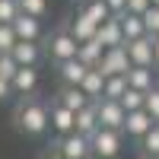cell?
Instances as JSON below:
<instances>
[{"label": "cell", "mask_w": 159, "mask_h": 159, "mask_svg": "<svg viewBox=\"0 0 159 159\" xmlns=\"http://www.w3.org/2000/svg\"><path fill=\"white\" fill-rule=\"evenodd\" d=\"M10 54H13V61H16L19 67H35V64L42 61V48H38V42H16Z\"/></svg>", "instance_id": "5bb4252c"}, {"label": "cell", "mask_w": 159, "mask_h": 159, "mask_svg": "<svg viewBox=\"0 0 159 159\" xmlns=\"http://www.w3.org/2000/svg\"><path fill=\"white\" fill-rule=\"evenodd\" d=\"M80 3H89V0H80Z\"/></svg>", "instance_id": "8d00e7d4"}, {"label": "cell", "mask_w": 159, "mask_h": 159, "mask_svg": "<svg viewBox=\"0 0 159 159\" xmlns=\"http://www.w3.org/2000/svg\"><path fill=\"white\" fill-rule=\"evenodd\" d=\"M13 32H16L19 42H38V38H42V19L29 16V13H19V16L13 19Z\"/></svg>", "instance_id": "30bf717a"}, {"label": "cell", "mask_w": 159, "mask_h": 159, "mask_svg": "<svg viewBox=\"0 0 159 159\" xmlns=\"http://www.w3.org/2000/svg\"><path fill=\"white\" fill-rule=\"evenodd\" d=\"M153 38L156 35H140L134 42H124V51L134 67H153Z\"/></svg>", "instance_id": "ba28073f"}, {"label": "cell", "mask_w": 159, "mask_h": 159, "mask_svg": "<svg viewBox=\"0 0 159 159\" xmlns=\"http://www.w3.org/2000/svg\"><path fill=\"white\" fill-rule=\"evenodd\" d=\"M127 89V76L124 73H115V76H105V89H102V99H121Z\"/></svg>", "instance_id": "7402d4cb"}, {"label": "cell", "mask_w": 159, "mask_h": 159, "mask_svg": "<svg viewBox=\"0 0 159 159\" xmlns=\"http://www.w3.org/2000/svg\"><path fill=\"white\" fill-rule=\"evenodd\" d=\"M13 96V86H10V80H3V76H0V102H7Z\"/></svg>", "instance_id": "d6a6232c"}, {"label": "cell", "mask_w": 159, "mask_h": 159, "mask_svg": "<svg viewBox=\"0 0 159 159\" xmlns=\"http://www.w3.org/2000/svg\"><path fill=\"white\" fill-rule=\"evenodd\" d=\"M96 108H99V124H102V127H108V130H124L127 111L121 108V102H115V99H99Z\"/></svg>", "instance_id": "8992f818"}, {"label": "cell", "mask_w": 159, "mask_h": 159, "mask_svg": "<svg viewBox=\"0 0 159 159\" xmlns=\"http://www.w3.org/2000/svg\"><path fill=\"white\" fill-rule=\"evenodd\" d=\"M140 159H159V156H140Z\"/></svg>", "instance_id": "e575fe53"}, {"label": "cell", "mask_w": 159, "mask_h": 159, "mask_svg": "<svg viewBox=\"0 0 159 159\" xmlns=\"http://www.w3.org/2000/svg\"><path fill=\"white\" fill-rule=\"evenodd\" d=\"M76 48H80V42L70 35V29H57L54 35H48V57L54 64L76 57Z\"/></svg>", "instance_id": "277c9868"}, {"label": "cell", "mask_w": 159, "mask_h": 159, "mask_svg": "<svg viewBox=\"0 0 159 159\" xmlns=\"http://www.w3.org/2000/svg\"><path fill=\"white\" fill-rule=\"evenodd\" d=\"M150 3H153V7H159V0H150Z\"/></svg>", "instance_id": "d590c367"}, {"label": "cell", "mask_w": 159, "mask_h": 159, "mask_svg": "<svg viewBox=\"0 0 159 159\" xmlns=\"http://www.w3.org/2000/svg\"><path fill=\"white\" fill-rule=\"evenodd\" d=\"M16 42L19 38H16V32H13V22H0V54H10Z\"/></svg>", "instance_id": "484cf974"}, {"label": "cell", "mask_w": 159, "mask_h": 159, "mask_svg": "<svg viewBox=\"0 0 159 159\" xmlns=\"http://www.w3.org/2000/svg\"><path fill=\"white\" fill-rule=\"evenodd\" d=\"M121 102V108L124 111H137V108H143V102H147V92H140V89H134V86H127L124 89V96L118 99Z\"/></svg>", "instance_id": "d4e9b609"}, {"label": "cell", "mask_w": 159, "mask_h": 159, "mask_svg": "<svg viewBox=\"0 0 159 159\" xmlns=\"http://www.w3.org/2000/svg\"><path fill=\"white\" fill-rule=\"evenodd\" d=\"M118 19H121V32H124V42H134V38L147 35V25H143V16L137 13H118Z\"/></svg>", "instance_id": "ffe728a7"}, {"label": "cell", "mask_w": 159, "mask_h": 159, "mask_svg": "<svg viewBox=\"0 0 159 159\" xmlns=\"http://www.w3.org/2000/svg\"><path fill=\"white\" fill-rule=\"evenodd\" d=\"M10 86H13V96H32L38 89V70L35 67H19L16 76L10 80Z\"/></svg>", "instance_id": "8fae6325"}, {"label": "cell", "mask_w": 159, "mask_h": 159, "mask_svg": "<svg viewBox=\"0 0 159 159\" xmlns=\"http://www.w3.org/2000/svg\"><path fill=\"white\" fill-rule=\"evenodd\" d=\"M57 102H61V105H67L70 111H80V108H86L92 99H89L80 86H67V83H64V86H61V92H57Z\"/></svg>", "instance_id": "ac0fdd59"}, {"label": "cell", "mask_w": 159, "mask_h": 159, "mask_svg": "<svg viewBox=\"0 0 159 159\" xmlns=\"http://www.w3.org/2000/svg\"><path fill=\"white\" fill-rule=\"evenodd\" d=\"M153 67H159V35L153 38Z\"/></svg>", "instance_id": "836d02e7"}, {"label": "cell", "mask_w": 159, "mask_h": 159, "mask_svg": "<svg viewBox=\"0 0 159 159\" xmlns=\"http://www.w3.org/2000/svg\"><path fill=\"white\" fill-rule=\"evenodd\" d=\"M143 108L153 115V121H159V86H153L147 92V102H143Z\"/></svg>", "instance_id": "f546056e"}, {"label": "cell", "mask_w": 159, "mask_h": 159, "mask_svg": "<svg viewBox=\"0 0 159 159\" xmlns=\"http://www.w3.org/2000/svg\"><path fill=\"white\" fill-rule=\"evenodd\" d=\"M48 121H51V130H54L57 137L70 134V130L76 127V111H70L67 105H61L57 99L48 105Z\"/></svg>", "instance_id": "52a82bcc"}, {"label": "cell", "mask_w": 159, "mask_h": 159, "mask_svg": "<svg viewBox=\"0 0 159 159\" xmlns=\"http://www.w3.org/2000/svg\"><path fill=\"white\" fill-rule=\"evenodd\" d=\"M86 70L89 67L80 57H70V61H61L57 64V76H61V83H67V86H80L83 76H86Z\"/></svg>", "instance_id": "7c38bea8"}, {"label": "cell", "mask_w": 159, "mask_h": 159, "mask_svg": "<svg viewBox=\"0 0 159 159\" xmlns=\"http://www.w3.org/2000/svg\"><path fill=\"white\" fill-rule=\"evenodd\" d=\"M80 89H83L92 102H99V99H102V89H105V73H102L99 67H89L86 76H83V83H80Z\"/></svg>", "instance_id": "d6986e66"}, {"label": "cell", "mask_w": 159, "mask_h": 159, "mask_svg": "<svg viewBox=\"0 0 159 159\" xmlns=\"http://www.w3.org/2000/svg\"><path fill=\"white\" fill-rule=\"evenodd\" d=\"M124 76H127V86H134V89H140V92H150L153 86H159L153 67H134V64H130V70H127Z\"/></svg>", "instance_id": "9a60e30c"}, {"label": "cell", "mask_w": 159, "mask_h": 159, "mask_svg": "<svg viewBox=\"0 0 159 159\" xmlns=\"http://www.w3.org/2000/svg\"><path fill=\"white\" fill-rule=\"evenodd\" d=\"M96 35L102 38V45H105V48L124 45V32H121V19H118V16H108V19L99 25V32H96Z\"/></svg>", "instance_id": "e0dca14e"}, {"label": "cell", "mask_w": 159, "mask_h": 159, "mask_svg": "<svg viewBox=\"0 0 159 159\" xmlns=\"http://www.w3.org/2000/svg\"><path fill=\"white\" fill-rule=\"evenodd\" d=\"M99 127H102V124H99V108H96V102H89L86 108H80V111H76V127H73L76 134L92 137Z\"/></svg>", "instance_id": "4fadbf2b"}, {"label": "cell", "mask_w": 159, "mask_h": 159, "mask_svg": "<svg viewBox=\"0 0 159 159\" xmlns=\"http://www.w3.org/2000/svg\"><path fill=\"white\" fill-rule=\"evenodd\" d=\"M96 32H99V25L92 22V19H86L83 13H76V19L70 22V35L76 38V42H86V38H92Z\"/></svg>", "instance_id": "44dd1931"}, {"label": "cell", "mask_w": 159, "mask_h": 159, "mask_svg": "<svg viewBox=\"0 0 159 159\" xmlns=\"http://www.w3.org/2000/svg\"><path fill=\"white\" fill-rule=\"evenodd\" d=\"M51 150H54L61 159H92V147H89V137L76 134V130H70V134L57 137L54 143H51Z\"/></svg>", "instance_id": "3957f363"}, {"label": "cell", "mask_w": 159, "mask_h": 159, "mask_svg": "<svg viewBox=\"0 0 159 159\" xmlns=\"http://www.w3.org/2000/svg\"><path fill=\"white\" fill-rule=\"evenodd\" d=\"M19 16V0H0V22H13Z\"/></svg>", "instance_id": "83f0119b"}, {"label": "cell", "mask_w": 159, "mask_h": 159, "mask_svg": "<svg viewBox=\"0 0 159 159\" xmlns=\"http://www.w3.org/2000/svg\"><path fill=\"white\" fill-rule=\"evenodd\" d=\"M16 70H19V64L13 61V54H0V76H3V80H13Z\"/></svg>", "instance_id": "f1b7e54d"}, {"label": "cell", "mask_w": 159, "mask_h": 159, "mask_svg": "<svg viewBox=\"0 0 159 159\" xmlns=\"http://www.w3.org/2000/svg\"><path fill=\"white\" fill-rule=\"evenodd\" d=\"M96 67H99L105 76H115V73H127V70H130V57H127L124 45L105 48V54H102V61L96 64Z\"/></svg>", "instance_id": "5b68a950"}, {"label": "cell", "mask_w": 159, "mask_h": 159, "mask_svg": "<svg viewBox=\"0 0 159 159\" xmlns=\"http://www.w3.org/2000/svg\"><path fill=\"white\" fill-rule=\"evenodd\" d=\"M80 13H83L86 19H92L96 25H102L105 19L111 16V13H108V7H105L102 0H89V3H83V10H80Z\"/></svg>", "instance_id": "cb8c5ba5"}, {"label": "cell", "mask_w": 159, "mask_h": 159, "mask_svg": "<svg viewBox=\"0 0 159 159\" xmlns=\"http://www.w3.org/2000/svg\"><path fill=\"white\" fill-rule=\"evenodd\" d=\"M150 7H153L150 0H127V13H137V16H143Z\"/></svg>", "instance_id": "4dcf8cb0"}, {"label": "cell", "mask_w": 159, "mask_h": 159, "mask_svg": "<svg viewBox=\"0 0 159 159\" xmlns=\"http://www.w3.org/2000/svg\"><path fill=\"white\" fill-rule=\"evenodd\" d=\"M89 147H92V159H118L121 150H124V130L99 127L89 137Z\"/></svg>", "instance_id": "7a4b0ae2"}, {"label": "cell", "mask_w": 159, "mask_h": 159, "mask_svg": "<svg viewBox=\"0 0 159 159\" xmlns=\"http://www.w3.org/2000/svg\"><path fill=\"white\" fill-rule=\"evenodd\" d=\"M102 54H105V45H102L99 35H92V38H86V42H80V48H76V57L83 61L86 67H96V64L102 61Z\"/></svg>", "instance_id": "2e32d148"}, {"label": "cell", "mask_w": 159, "mask_h": 159, "mask_svg": "<svg viewBox=\"0 0 159 159\" xmlns=\"http://www.w3.org/2000/svg\"><path fill=\"white\" fill-rule=\"evenodd\" d=\"M156 121H153V115L147 111V108H137V111H127V118H124V137H130V140H140L147 130L153 127Z\"/></svg>", "instance_id": "9c48e42d"}, {"label": "cell", "mask_w": 159, "mask_h": 159, "mask_svg": "<svg viewBox=\"0 0 159 159\" xmlns=\"http://www.w3.org/2000/svg\"><path fill=\"white\" fill-rule=\"evenodd\" d=\"M19 13H29V16L42 19L48 13V0H19Z\"/></svg>", "instance_id": "4316f807"}, {"label": "cell", "mask_w": 159, "mask_h": 159, "mask_svg": "<svg viewBox=\"0 0 159 159\" xmlns=\"http://www.w3.org/2000/svg\"><path fill=\"white\" fill-rule=\"evenodd\" d=\"M13 124H16V130L25 134V137H45L51 130L48 102L45 99H35V96H19L16 108H13Z\"/></svg>", "instance_id": "6da1fadb"}, {"label": "cell", "mask_w": 159, "mask_h": 159, "mask_svg": "<svg viewBox=\"0 0 159 159\" xmlns=\"http://www.w3.org/2000/svg\"><path fill=\"white\" fill-rule=\"evenodd\" d=\"M102 3L108 7L111 16H118V13H124V10H127V0H102Z\"/></svg>", "instance_id": "1f68e13d"}, {"label": "cell", "mask_w": 159, "mask_h": 159, "mask_svg": "<svg viewBox=\"0 0 159 159\" xmlns=\"http://www.w3.org/2000/svg\"><path fill=\"white\" fill-rule=\"evenodd\" d=\"M137 147H140V156H159V121L137 140Z\"/></svg>", "instance_id": "603a6c76"}]
</instances>
